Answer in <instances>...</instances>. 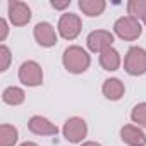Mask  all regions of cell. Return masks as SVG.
I'll list each match as a JSON object with an SVG mask.
<instances>
[{
	"label": "cell",
	"instance_id": "cell-1",
	"mask_svg": "<svg viewBox=\"0 0 146 146\" xmlns=\"http://www.w3.org/2000/svg\"><path fill=\"white\" fill-rule=\"evenodd\" d=\"M62 62H64V67L70 74H83V72L88 70V67L91 64V57L88 55V52L83 46L72 45L64 50Z\"/></svg>",
	"mask_w": 146,
	"mask_h": 146
},
{
	"label": "cell",
	"instance_id": "cell-2",
	"mask_svg": "<svg viewBox=\"0 0 146 146\" xmlns=\"http://www.w3.org/2000/svg\"><path fill=\"white\" fill-rule=\"evenodd\" d=\"M124 70L129 76L146 74V50L141 46H131L124 58Z\"/></svg>",
	"mask_w": 146,
	"mask_h": 146
},
{
	"label": "cell",
	"instance_id": "cell-3",
	"mask_svg": "<svg viewBox=\"0 0 146 146\" xmlns=\"http://www.w3.org/2000/svg\"><path fill=\"white\" fill-rule=\"evenodd\" d=\"M113 31L115 35L124 40V41H134L141 36L143 33V28H141V23L131 16H122L115 21L113 24Z\"/></svg>",
	"mask_w": 146,
	"mask_h": 146
},
{
	"label": "cell",
	"instance_id": "cell-4",
	"mask_svg": "<svg viewBox=\"0 0 146 146\" xmlns=\"http://www.w3.org/2000/svg\"><path fill=\"white\" fill-rule=\"evenodd\" d=\"M81 28H83L81 17L78 14H72V12L62 14L58 19V26H57L58 35L64 40H76L81 33Z\"/></svg>",
	"mask_w": 146,
	"mask_h": 146
},
{
	"label": "cell",
	"instance_id": "cell-5",
	"mask_svg": "<svg viewBox=\"0 0 146 146\" xmlns=\"http://www.w3.org/2000/svg\"><path fill=\"white\" fill-rule=\"evenodd\" d=\"M19 81L24 86H29V88L40 86L43 83V70H41L40 64L35 62V60L23 62L21 67H19Z\"/></svg>",
	"mask_w": 146,
	"mask_h": 146
},
{
	"label": "cell",
	"instance_id": "cell-6",
	"mask_svg": "<svg viewBox=\"0 0 146 146\" xmlns=\"http://www.w3.org/2000/svg\"><path fill=\"white\" fill-rule=\"evenodd\" d=\"M62 132L69 143H81L88 134V124L81 117H70L64 124Z\"/></svg>",
	"mask_w": 146,
	"mask_h": 146
},
{
	"label": "cell",
	"instance_id": "cell-7",
	"mask_svg": "<svg viewBox=\"0 0 146 146\" xmlns=\"http://www.w3.org/2000/svg\"><path fill=\"white\" fill-rule=\"evenodd\" d=\"M112 43H113V35L107 29L91 31L86 38V45H88L90 52H93V53H102L103 50L110 48Z\"/></svg>",
	"mask_w": 146,
	"mask_h": 146
},
{
	"label": "cell",
	"instance_id": "cell-8",
	"mask_svg": "<svg viewBox=\"0 0 146 146\" xmlns=\"http://www.w3.org/2000/svg\"><path fill=\"white\" fill-rule=\"evenodd\" d=\"M9 21L14 26H26L31 21V9L28 4L21 0H11L9 2Z\"/></svg>",
	"mask_w": 146,
	"mask_h": 146
},
{
	"label": "cell",
	"instance_id": "cell-9",
	"mask_svg": "<svg viewBox=\"0 0 146 146\" xmlns=\"http://www.w3.org/2000/svg\"><path fill=\"white\" fill-rule=\"evenodd\" d=\"M35 40L38 45L45 48H52L57 45V33L50 23H38L35 26Z\"/></svg>",
	"mask_w": 146,
	"mask_h": 146
},
{
	"label": "cell",
	"instance_id": "cell-10",
	"mask_svg": "<svg viewBox=\"0 0 146 146\" xmlns=\"http://www.w3.org/2000/svg\"><path fill=\"white\" fill-rule=\"evenodd\" d=\"M28 129H29L33 134H36V136H55V134L58 132L57 125L52 124L48 119H45V117H41V115L31 117L29 122H28Z\"/></svg>",
	"mask_w": 146,
	"mask_h": 146
},
{
	"label": "cell",
	"instance_id": "cell-11",
	"mask_svg": "<svg viewBox=\"0 0 146 146\" xmlns=\"http://www.w3.org/2000/svg\"><path fill=\"white\" fill-rule=\"evenodd\" d=\"M120 137L127 146H146V134L137 125H124L120 129Z\"/></svg>",
	"mask_w": 146,
	"mask_h": 146
},
{
	"label": "cell",
	"instance_id": "cell-12",
	"mask_svg": "<svg viewBox=\"0 0 146 146\" xmlns=\"http://www.w3.org/2000/svg\"><path fill=\"white\" fill-rule=\"evenodd\" d=\"M102 91H103L105 98H108V100H112V102H117V100H120V98L124 96L125 86H124V83H122L120 79L110 78V79H107V81L103 83Z\"/></svg>",
	"mask_w": 146,
	"mask_h": 146
},
{
	"label": "cell",
	"instance_id": "cell-13",
	"mask_svg": "<svg viewBox=\"0 0 146 146\" xmlns=\"http://www.w3.org/2000/svg\"><path fill=\"white\" fill-rule=\"evenodd\" d=\"M100 65H102L105 70H108V72L117 70V69L120 67V53H119L113 46L103 50V52L100 53Z\"/></svg>",
	"mask_w": 146,
	"mask_h": 146
},
{
	"label": "cell",
	"instance_id": "cell-14",
	"mask_svg": "<svg viewBox=\"0 0 146 146\" xmlns=\"http://www.w3.org/2000/svg\"><path fill=\"white\" fill-rule=\"evenodd\" d=\"M78 5L83 11V14H86L88 17H98L100 14H103L107 7L105 0H79Z\"/></svg>",
	"mask_w": 146,
	"mask_h": 146
},
{
	"label": "cell",
	"instance_id": "cell-15",
	"mask_svg": "<svg viewBox=\"0 0 146 146\" xmlns=\"http://www.w3.org/2000/svg\"><path fill=\"white\" fill-rule=\"evenodd\" d=\"M2 100H4V103H7V105L17 107V105H21V103H24L26 95H24V91H23L21 88H17V86H9V88L4 90Z\"/></svg>",
	"mask_w": 146,
	"mask_h": 146
},
{
	"label": "cell",
	"instance_id": "cell-16",
	"mask_svg": "<svg viewBox=\"0 0 146 146\" xmlns=\"http://www.w3.org/2000/svg\"><path fill=\"white\" fill-rule=\"evenodd\" d=\"M19 139V132L11 124L0 125V146H14Z\"/></svg>",
	"mask_w": 146,
	"mask_h": 146
},
{
	"label": "cell",
	"instance_id": "cell-17",
	"mask_svg": "<svg viewBox=\"0 0 146 146\" xmlns=\"http://www.w3.org/2000/svg\"><path fill=\"white\" fill-rule=\"evenodd\" d=\"M127 12L134 19H144L146 17V0H129L127 2Z\"/></svg>",
	"mask_w": 146,
	"mask_h": 146
},
{
	"label": "cell",
	"instance_id": "cell-18",
	"mask_svg": "<svg viewBox=\"0 0 146 146\" xmlns=\"http://www.w3.org/2000/svg\"><path fill=\"white\" fill-rule=\"evenodd\" d=\"M131 120L134 124H137V127H146V102L143 103H137L132 112H131Z\"/></svg>",
	"mask_w": 146,
	"mask_h": 146
},
{
	"label": "cell",
	"instance_id": "cell-19",
	"mask_svg": "<svg viewBox=\"0 0 146 146\" xmlns=\"http://www.w3.org/2000/svg\"><path fill=\"white\" fill-rule=\"evenodd\" d=\"M11 60H12L11 50H9L5 45H2V46H0V72H5V70L9 69Z\"/></svg>",
	"mask_w": 146,
	"mask_h": 146
},
{
	"label": "cell",
	"instance_id": "cell-20",
	"mask_svg": "<svg viewBox=\"0 0 146 146\" xmlns=\"http://www.w3.org/2000/svg\"><path fill=\"white\" fill-rule=\"evenodd\" d=\"M9 35V28H7V21L0 19V41H4Z\"/></svg>",
	"mask_w": 146,
	"mask_h": 146
},
{
	"label": "cell",
	"instance_id": "cell-21",
	"mask_svg": "<svg viewBox=\"0 0 146 146\" xmlns=\"http://www.w3.org/2000/svg\"><path fill=\"white\" fill-rule=\"evenodd\" d=\"M50 5H52L53 9H57V11H62V9H67V7L70 5V0H64V2H57V0H52Z\"/></svg>",
	"mask_w": 146,
	"mask_h": 146
},
{
	"label": "cell",
	"instance_id": "cell-22",
	"mask_svg": "<svg viewBox=\"0 0 146 146\" xmlns=\"http://www.w3.org/2000/svg\"><path fill=\"white\" fill-rule=\"evenodd\" d=\"M81 146H102L100 143H95V141H86V143H83Z\"/></svg>",
	"mask_w": 146,
	"mask_h": 146
},
{
	"label": "cell",
	"instance_id": "cell-23",
	"mask_svg": "<svg viewBox=\"0 0 146 146\" xmlns=\"http://www.w3.org/2000/svg\"><path fill=\"white\" fill-rule=\"evenodd\" d=\"M19 146H38L36 143H31V141H26V143H23V144H19Z\"/></svg>",
	"mask_w": 146,
	"mask_h": 146
},
{
	"label": "cell",
	"instance_id": "cell-24",
	"mask_svg": "<svg viewBox=\"0 0 146 146\" xmlns=\"http://www.w3.org/2000/svg\"><path fill=\"white\" fill-rule=\"evenodd\" d=\"M143 21H144V24H146V17H144V19H143Z\"/></svg>",
	"mask_w": 146,
	"mask_h": 146
}]
</instances>
